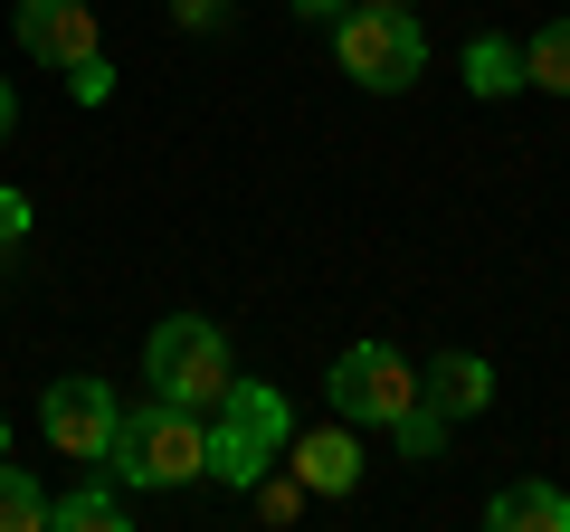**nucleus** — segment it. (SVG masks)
Here are the masks:
<instances>
[{
    "label": "nucleus",
    "instance_id": "obj_1",
    "mask_svg": "<svg viewBox=\"0 0 570 532\" xmlns=\"http://www.w3.org/2000/svg\"><path fill=\"white\" fill-rule=\"evenodd\" d=\"M105 466H115L124 485H142V494L209 475V428H200V410H181V400H142V410H124Z\"/></svg>",
    "mask_w": 570,
    "mask_h": 532
},
{
    "label": "nucleus",
    "instance_id": "obj_2",
    "mask_svg": "<svg viewBox=\"0 0 570 532\" xmlns=\"http://www.w3.org/2000/svg\"><path fill=\"white\" fill-rule=\"evenodd\" d=\"M285 437H295V418H285V390H266V381H228V390H219V428H209V475L247 494V485H257V475L285 456Z\"/></svg>",
    "mask_w": 570,
    "mask_h": 532
},
{
    "label": "nucleus",
    "instance_id": "obj_3",
    "mask_svg": "<svg viewBox=\"0 0 570 532\" xmlns=\"http://www.w3.org/2000/svg\"><path fill=\"white\" fill-rule=\"evenodd\" d=\"M142 381H153V400L219 410V390L238 381V362H228V333L209 324V314H171V324L142 343Z\"/></svg>",
    "mask_w": 570,
    "mask_h": 532
},
{
    "label": "nucleus",
    "instance_id": "obj_4",
    "mask_svg": "<svg viewBox=\"0 0 570 532\" xmlns=\"http://www.w3.org/2000/svg\"><path fill=\"white\" fill-rule=\"evenodd\" d=\"M333 58H343L352 86L400 96V86H419L428 39H419V20H409V10H343V20H333Z\"/></svg>",
    "mask_w": 570,
    "mask_h": 532
},
{
    "label": "nucleus",
    "instance_id": "obj_5",
    "mask_svg": "<svg viewBox=\"0 0 570 532\" xmlns=\"http://www.w3.org/2000/svg\"><path fill=\"white\" fill-rule=\"evenodd\" d=\"M333 418H352V428H390V418L419 400V371L400 362L390 343H352L343 362H333Z\"/></svg>",
    "mask_w": 570,
    "mask_h": 532
},
{
    "label": "nucleus",
    "instance_id": "obj_6",
    "mask_svg": "<svg viewBox=\"0 0 570 532\" xmlns=\"http://www.w3.org/2000/svg\"><path fill=\"white\" fill-rule=\"evenodd\" d=\"M115 390L105 381H86V371H67V381H48V400H39V428H48V447L58 456H77V466H105V447H115Z\"/></svg>",
    "mask_w": 570,
    "mask_h": 532
},
{
    "label": "nucleus",
    "instance_id": "obj_7",
    "mask_svg": "<svg viewBox=\"0 0 570 532\" xmlns=\"http://www.w3.org/2000/svg\"><path fill=\"white\" fill-rule=\"evenodd\" d=\"M10 29H20V48H29V58H48V67L96 58V10H86V0H20Z\"/></svg>",
    "mask_w": 570,
    "mask_h": 532
},
{
    "label": "nucleus",
    "instance_id": "obj_8",
    "mask_svg": "<svg viewBox=\"0 0 570 532\" xmlns=\"http://www.w3.org/2000/svg\"><path fill=\"white\" fill-rule=\"evenodd\" d=\"M285 466H295V485H305V494H352V485H362L352 418H333V428H295V437H285Z\"/></svg>",
    "mask_w": 570,
    "mask_h": 532
},
{
    "label": "nucleus",
    "instance_id": "obj_9",
    "mask_svg": "<svg viewBox=\"0 0 570 532\" xmlns=\"http://www.w3.org/2000/svg\"><path fill=\"white\" fill-rule=\"evenodd\" d=\"M419 400L438 418H485V400H494V371L475 362V352H438V362L419 371Z\"/></svg>",
    "mask_w": 570,
    "mask_h": 532
},
{
    "label": "nucleus",
    "instance_id": "obj_10",
    "mask_svg": "<svg viewBox=\"0 0 570 532\" xmlns=\"http://www.w3.org/2000/svg\"><path fill=\"white\" fill-rule=\"evenodd\" d=\"M485 523L494 532H570V494H551V485H504L485 504Z\"/></svg>",
    "mask_w": 570,
    "mask_h": 532
},
{
    "label": "nucleus",
    "instance_id": "obj_11",
    "mask_svg": "<svg viewBox=\"0 0 570 532\" xmlns=\"http://www.w3.org/2000/svg\"><path fill=\"white\" fill-rule=\"evenodd\" d=\"M466 86L475 96H523V39H466Z\"/></svg>",
    "mask_w": 570,
    "mask_h": 532
},
{
    "label": "nucleus",
    "instance_id": "obj_12",
    "mask_svg": "<svg viewBox=\"0 0 570 532\" xmlns=\"http://www.w3.org/2000/svg\"><path fill=\"white\" fill-rule=\"evenodd\" d=\"M523 86L570 96V20H551V29H532V39H523Z\"/></svg>",
    "mask_w": 570,
    "mask_h": 532
},
{
    "label": "nucleus",
    "instance_id": "obj_13",
    "mask_svg": "<svg viewBox=\"0 0 570 532\" xmlns=\"http://www.w3.org/2000/svg\"><path fill=\"white\" fill-rule=\"evenodd\" d=\"M48 523H58V532H115V523H124V494H115V485H77V494L48 504Z\"/></svg>",
    "mask_w": 570,
    "mask_h": 532
},
{
    "label": "nucleus",
    "instance_id": "obj_14",
    "mask_svg": "<svg viewBox=\"0 0 570 532\" xmlns=\"http://www.w3.org/2000/svg\"><path fill=\"white\" fill-rule=\"evenodd\" d=\"M39 523H48V494H39V475L0 456V532H39Z\"/></svg>",
    "mask_w": 570,
    "mask_h": 532
},
{
    "label": "nucleus",
    "instance_id": "obj_15",
    "mask_svg": "<svg viewBox=\"0 0 570 532\" xmlns=\"http://www.w3.org/2000/svg\"><path fill=\"white\" fill-rule=\"evenodd\" d=\"M448 428H456V418H438V410H428V400H409V410L390 418V437H400L409 456H438V447H448Z\"/></svg>",
    "mask_w": 570,
    "mask_h": 532
},
{
    "label": "nucleus",
    "instance_id": "obj_16",
    "mask_svg": "<svg viewBox=\"0 0 570 532\" xmlns=\"http://www.w3.org/2000/svg\"><path fill=\"white\" fill-rule=\"evenodd\" d=\"M247 504H257V513H266V523H295V513H305V485H295V466H285V475H276V466H266V475H257V485H247Z\"/></svg>",
    "mask_w": 570,
    "mask_h": 532
},
{
    "label": "nucleus",
    "instance_id": "obj_17",
    "mask_svg": "<svg viewBox=\"0 0 570 532\" xmlns=\"http://www.w3.org/2000/svg\"><path fill=\"white\" fill-rule=\"evenodd\" d=\"M67 96H77V105H105V96H115V67H105V48L67 67Z\"/></svg>",
    "mask_w": 570,
    "mask_h": 532
},
{
    "label": "nucleus",
    "instance_id": "obj_18",
    "mask_svg": "<svg viewBox=\"0 0 570 532\" xmlns=\"http://www.w3.org/2000/svg\"><path fill=\"white\" fill-rule=\"evenodd\" d=\"M29 238V200H20V190H0V247H20Z\"/></svg>",
    "mask_w": 570,
    "mask_h": 532
},
{
    "label": "nucleus",
    "instance_id": "obj_19",
    "mask_svg": "<svg viewBox=\"0 0 570 532\" xmlns=\"http://www.w3.org/2000/svg\"><path fill=\"white\" fill-rule=\"evenodd\" d=\"M171 10H181V29H219L228 20V0H171Z\"/></svg>",
    "mask_w": 570,
    "mask_h": 532
},
{
    "label": "nucleus",
    "instance_id": "obj_20",
    "mask_svg": "<svg viewBox=\"0 0 570 532\" xmlns=\"http://www.w3.org/2000/svg\"><path fill=\"white\" fill-rule=\"evenodd\" d=\"M295 10H305V20H343V0H295Z\"/></svg>",
    "mask_w": 570,
    "mask_h": 532
},
{
    "label": "nucleus",
    "instance_id": "obj_21",
    "mask_svg": "<svg viewBox=\"0 0 570 532\" xmlns=\"http://www.w3.org/2000/svg\"><path fill=\"white\" fill-rule=\"evenodd\" d=\"M10 124H20V96H10V86H0V144H10Z\"/></svg>",
    "mask_w": 570,
    "mask_h": 532
},
{
    "label": "nucleus",
    "instance_id": "obj_22",
    "mask_svg": "<svg viewBox=\"0 0 570 532\" xmlns=\"http://www.w3.org/2000/svg\"><path fill=\"white\" fill-rule=\"evenodd\" d=\"M352 10H409V0H352Z\"/></svg>",
    "mask_w": 570,
    "mask_h": 532
},
{
    "label": "nucleus",
    "instance_id": "obj_23",
    "mask_svg": "<svg viewBox=\"0 0 570 532\" xmlns=\"http://www.w3.org/2000/svg\"><path fill=\"white\" fill-rule=\"evenodd\" d=\"M0 456H10V418H0Z\"/></svg>",
    "mask_w": 570,
    "mask_h": 532
}]
</instances>
